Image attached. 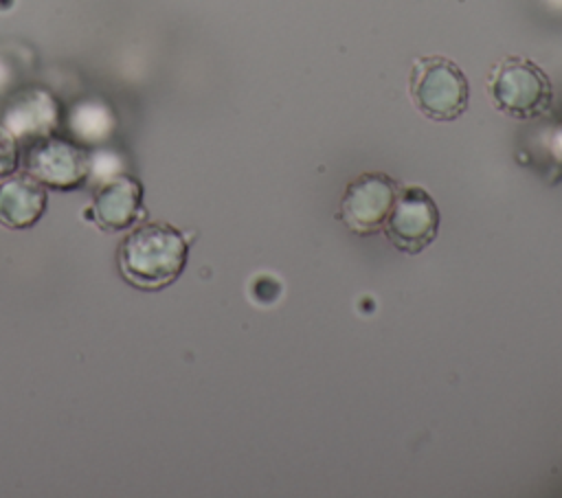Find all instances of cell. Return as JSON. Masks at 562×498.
<instances>
[{
  "instance_id": "7c38bea8",
  "label": "cell",
  "mask_w": 562,
  "mask_h": 498,
  "mask_svg": "<svg viewBox=\"0 0 562 498\" xmlns=\"http://www.w3.org/2000/svg\"><path fill=\"white\" fill-rule=\"evenodd\" d=\"M542 149H544V156H547L549 171L553 176H562V118L555 121L542 134Z\"/></svg>"
},
{
  "instance_id": "8fae6325",
  "label": "cell",
  "mask_w": 562,
  "mask_h": 498,
  "mask_svg": "<svg viewBox=\"0 0 562 498\" xmlns=\"http://www.w3.org/2000/svg\"><path fill=\"white\" fill-rule=\"evenodd\" d=\"M22 165L20 140L0 123V180L15 173Z\"/></svg>"
},
{
  "instance_id": "6da1fadb",
  "label": "cell",
  "mask_w": 562,
  "mask_h": 498,
  "mask_svg": "<svg viewBox=\"0 0 562 498\" xmlns=\"http://www.w3.org/2000/svg\"><path fill=\"white\" fill-rule=\"evenodd\" d=\"M189 259L187 237L167 222L136 224L116 250L121 276L138 290H162L178 281Z\"/></svg>"
},
{
  "instance_id": "3957f363",
  "label": "cell",
  "mask_w": 562,
  "mask_h": 498,
  "mask_svg": "<svg viewBox=\"0 0 562 498\" xmlns=\"http://www.w3.org/2000/svg\"><path fill=\"white\" fill-rule=\"evenodd\" d=\"M408 94L426 118L448 123L465 114L470 81L452 59L443 55H422L411 66Z\"/></svg>"
},
{
  "instance_id": "5b68a950",
  "label": "cell",
  "mask_w": 562,
  "mask_h": 498,
  "mask_svg": "<svg viewBox=\"0 0 562 498\" xmlns=\"http://www.w3.org/2000/svg\"><path fill=\"white\" fill-rule=\"evenodd\" d=\"M439 219L435 197L424 186L408 184L400 186L382 230L400 252L417 254L437 239Z\"/></svg>"
},
{
  "instance_id": "8992f818",
  "label": "cell",
  "mask_w": 562,
  "mask_h": 498,
  "mask_svg": "<svg viewBox=\"0 0 562 498\" xmlns=\"http://www.w3.org/2000/svg\"><path fill=\"white\" fill-rule=\"evenodd\" d=\"M397 191L400 182L389 173L364 171L345 186L336 217L356 235H375L382 230Z\"/></svg>"
},
{
  "instance_id": "7a4b0ae2",
  "label": "cell",
  "mask_w": 562,
  "mask_h": 498,
  "mask_svg": "<svg viewBox=\"0 0 562 498\" xmlns=\"http://www.w3.org/2000/svg\"><path fill=\"white\" fill-rule=\"evenodd\" d=\"M487 92L494 107L518 121L542 118L553 105V83L540 64L507 55L487 75Z\"/></svg>"
},
{
  "instance_id": "52a82bcc",
  "label": "cell",
  "mask_w": 562,
  "mask_h": 498,
  "mask_svg": "<svg viewBox=\"0 0 562 498\" xmlns=\"http://www.w3.org/2000/svg\"><path fill=\"white\" fill-rule=\"evenodd\" d=\"M0 123L20 140L33 143L55 134L61 123V105L57 97L42 86H26L11 94Z\"/></svg>"
},
{
  "instance_id": "9c48e42d",
  "label": "cell",
  "mask_w": 562,
  "mask_h": 498,
  "mask_svg": "<svg viewBox=\"0 0 562 498\" xmlns=\"http://www.w3.org/2000/svg\"><path fill=\"white\" fill-rule=\"evenodd\" d=\"M48 206L46 186L29 173L0 180V224L11 230L33 228Z\"/></svg>"
},
{
  "instance_id": "30bf717a",
  "label": "cell",
  "mask_w": 562,
  "mask_h": 498,
  "mask_svg": "<svg viewBox=\"0 0 562 498\" xmlns=\"http://www.w3.org/2000/svg\"><path fill=\"white\" fill-rule=\"evenodd\" d=\"M70 138L81 145H101L116 129V114L101 99H81L68 112Z\"/></svg>"
},
{
  "instance_id": "277c9868",
  "label": "cell",
  "mask_w": 562,
  "mask_h": 498,
  "mask_svg": "<svg viewBox=\"0 0 562 498\" xmlns=\"http://www.w3.org/2000/svg\"><path fill=\"white\" fill-rule=\"evenodd\" d=\"M22 165L24 173L55 191L81 189L92 173L88 147L59 134H48L29 143Z\"/></svg>"
},
{
  "instance_id": "ba28073f",
  "label": "cell",
  "mask_w": 562,
  "mask_h": 498,
  "mask_svg": "<svg viewBox=\"0 0 562 498\" xmlns=\"http://www.w3.org/2000/svg\"><path fill=\"white\" fill-rule=\"evenodd\" d=\"M90 217L103 230L132 228L143 217V184L121 171L103 178L94 189Z\"/></svg>"
}]
</instances>
